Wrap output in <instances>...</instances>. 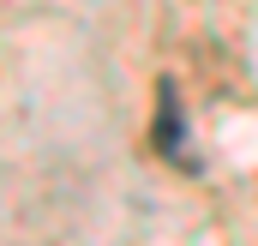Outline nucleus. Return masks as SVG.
Wrapping results in <instances>:
<instances>
[{
    "instance_id": "1",
    "label": "nucleus",
    "mask_w": 258,
    "mask_h": 246,
    "mask_svg": "<svg viewBox=\"0 0 258 246\" xmlns=\"http://www.w3.org/2000/svg\"><path fill=\"white\" fill-rule=\"evenodd\" d=\"M174 138H180V120H174V90L162 84V150H174Z\"/></svg>"
}]
</instances>
